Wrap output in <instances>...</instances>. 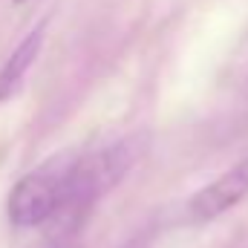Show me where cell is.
<instances>
[{
    "instance_id": "cell-2",
    "label": "cell",
    "mask_w": 248,
    "mask_h": 248,
    "mask_svg": "<svg viewBox=\"0 0 248 248\" xmlns=\"http://www.w3.org/2000/svg\"><path fill=\"white\" fill-rule=\"evenodd\" d=\"M243 199H248V159L231 165L222 176L202 185L182 208V222L187 225H205L237 208Z\"/></svg>"
},
{
    "instance_id": "cell-1",
    "label": "cell",
    "mask_w": 248,
    "mask_h": 248,
    "mask_svg": "<svg viewBox=\"0 0 248 248\" xmlns=\"http://www.w3.org/2000/svg\"><path fill=\"white\" fill-rule=\"evenodd\" d=\"M78 153H61L46 165L29 170L6 199L9 222L17 228H35L46 222H61V231H69L78 222Z\"/></svg>"
},
{
    "instance_id": "cell-4",
    "label": "cell",
    "mask_w": 248,
    "mask_h": 248,
    "mask_svg": "<svg viewBox=\"0 0 248 248\" xmlns=\"http://www.w3.org/2000/svg\"><path fill=\"white\" fill-rule=\"evenodd\" d=\"M38 248H72V240H69V231H58L55 237H46Z\"/></svg>"
},
{
    "instance_id": "cell-3",
    "label": "cell",
    "mask_w": 248,
    "mask_h": 248,
    "mask_svg": "<svg viewBox=\"0 0 248 248\" xmlns=\"http://www.w3.org/2000/svg\"><path fill=\"white\" fill-rule=\"evenodd\" d=\"M41 44H44V23L35 26V29L12 49V55L6 58V63L0 66V101H9V98L20 90V84H23L29 66L35 63L38 52H41Z\"/></svg>"
}]
</instances>
